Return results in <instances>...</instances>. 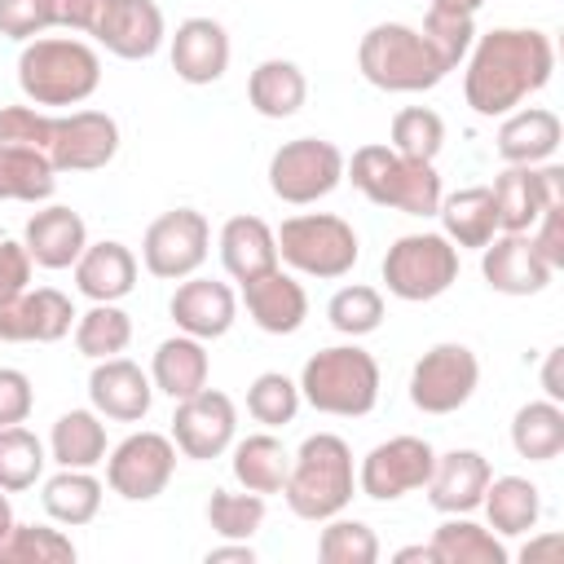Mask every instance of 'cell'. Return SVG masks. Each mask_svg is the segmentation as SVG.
<instances>
[{"label":"cell","mask_w":564,"mask_h":564,"mask_svg":"<svg viewBox=\"0 0 564 564\" xmlns=\"http://www.w3.org/2000/svg\"><path fill=\"white\" fill-rule=\"evenodd\" d=\"M48 31H84L123 62H145L167 40V22L154 0H0L4 40L26 44Z\"/></svg>","instance_id":"cell-1"},{"label":"cell","mask_w":564,"mask_h":564,"mask_svg":"<svg viewBox=\"0 0 564 564\" xmlns=\"http://www.w3.org/2000/svg\"><path fill=\"white\" fill-rule=\"evenodd\" d=\"M555 44L538 26H494L463 57V101L480 119H502L551 84Z\"/></svg>","instance_id":"cell-2"},{"label":"cell","mask_w":564,"mask_h":564,"mask_svg":"<svg viewBox=\"0 0 564 564\" xmlns=\"http://www.w3.org/2000/svg\"><path fill=\"white\" fill-rule=\"evenodd\" d=\"M18 88L40 110L84 106L101 88V53L75 35H35L18 53Z\"/></svg>","instance_id":"cell-3"},{"label":"cell","mask_w":564,"mask_h":564,"mask_svg":"<svg viewBox=\"0 0 564 564\" xmlns=\"http://www.w3.org/2000/svg\"><path fill=\"white\" fill-rule=\"evenodd\" d=\"M357 494V463L344 436L335 432H313L300 441V449L291 454V471L282 485V498L291 507V516L322 524L330 516H339Z\"/></svg>","instance_id":"cell-4"},{"label":"cell","mask_w":564,"mask_h":564,"mask_svg":"<svg viewBox=\"0 0 564 564\" xmlns=\"http://www.w3.org/2000/svg\"><path fill=\"white\" fill-rule=\"evenodd\" d=\"M344 181H352V189L375 207H392L405 216H436V203L445 194L436 163L405 159L383 141L357 145L352 159H344Z\"/></svg>","instance_id":"cell-5"},{"label":"cell","mask_w":564,"mask_h":564,"mask_svg":"<svg viewBox=\"0 0 564 564\" xmlns=\"http://www.w3.org/2000/svg\"><path fill=\"white\" fill-rule=\"evenodd\" d=\"M300 397L317 410V414H330V419H361L379 405V388H383V375H379V361L352 339V344H330V348H317L304 370H300Z\"/></svg>","instance_id":"cell-6"},{"label":"cell","mask_w":564,"mask_h":564,"mask_svg":"<svg viewBox=\"0 0 564 564\" xmlns=\"http://www.w3.org/2000/svg\"><path fill=\"white\" fill-rule=\"evenodd\" d=\"M357 70L379 93H427L449 75L410 22H375L357 40Z\"/></svg>","instance_id":"cell-7"},{"label":"cell","mask_w":564,"mask_h":564,"mask_svg":"<svg viewBox=\"0 0 564 564\" xmlns=\"http://www.w3.org/2000/svg\"><path fill=\"white\" fill-rule=\"evenodd\" d=\"M273 238H278V260L295 278L339 282L361 260L357 229L344 216H335V212H300V216H286L273 229Z\"/></svg>","instance_id":"cell-8"},{"label":"cell","mask_w":564,"mask_h":564,"mask_svg":"<svg viewBox=\"0 0 564 564\" xmlns=\"http://www.w3.org/2000/svg\"><path fill=\"white\" fill-rule=\"evenodd\" d=\"M458 282V247L445 234H401L383 251V286L405 304L441 300Z\"/></svg>","instance_id":"cell-9"},{"label":"cell","mask_w":564,"mask_h":564,"mask_svg":"<svg viewBox=\"0 0 564 564\" xmlns=\"http://www.w3.org/2000/svg\"><path fill=\"white\" fill-rule=\"evenodd\" d=\"M269 189L286 207H313L344 181V150L326 137H295L269 154Z\"/></svg>","instance_id":"cell-10"},{"label":"cell","mask_w":564,"mask_h":564,"mask_svg":"<svg viewBox=\"0 0 564 564\" xmlns=\"http://www.w3.org/2000/svg\"><path fill=\"white\" fill-rule=\"evenodd\" d=\"M212 251V225L198 207H172L154 216L141 234V264L159 282H181L203 269Z\"/></svg>","instance_id":"cell-11"},{"label":"cell","mask_w":564,"mask_h":564,"mask_svg":"<svg viewBox=\"0 0 564 564\" xmlns=\"http://www.w3.org/2000/svg\"><path fill=\"white\" fill-rule=\"evenodd\" d=\"M480 388V361L467 344H432L410 370V405L423 414H458Z\"/></svg>","instance_id":"cell-12"},{"label":"cell","mask_w":564,"mask_h":564,"mask_svg":"<svg viewBox=\"0 0 564 564\" xmlns=\"http://www.w3.org/2000/svg\"><path fill=\"white\" fill-rule=\"evenodd\" d=\"M176 476V445L163 432H128L115 449H106V485L123 502H154Z\"/></svg>","instance_id":"cell-13"},{"label":"cell","mask_w":564,"mask_h":564,"mask_svg":"<svg viewBox=\"0 0 564 564\" xmlns=\"http://www.w3.org/2000/svg\"><path fill=\"white\" fill-rule=\"evenodd\" d=\"M436 449L423 436H388L357 463V494L370 502H397L405 494H419L432 476Z\"/></svg>","instance_id":"cell-14"},{"label":"cell","mask_w":564,"mask_h":564,"mask_svg":"<svg viewBox=\"0 0 564 564\" xmlns=\"http://www.w3.org/2000/svg\"><path fill=\"white\" fill-rule=\"evenodd\" d=\"M494 207H498V234H529L546 207L564 203V167L555 163H507L494 185Z\"/></svg>","instance_id":"cell-15"},{"label":"cell","mask_w":564,"mask_h":564,"mask_svg":"<svg viewBox=\"0 0 564 564\" xmlns=\"http://www.w3.org/2000/svg\"><path fill=\"white\" fill-rule=\"evenodd\" d=\"M172 445L181 458H194V463H212L220 454H229V445L238 441V405L216 392V388H203L185 401H176L172 410Z\"/></svg>","instance_id":"cell-16"},{"label":"cell","mask_w":564,"mask_h":564,"mask_svg":"<svg viewBox=\"0 0 564 564\" xmlns=\"http://www.w3.org/2000/svg\"><path fill=\"white\" fill-rule=\"evenodd\" d=\"M119 123L106 110H66L48 128V163L57 172H101L119 154Z\"/></svg>","instance_id":"cell-17"},{"label":"cell","mask_w":564,"mask_h":564,"mask_svg":"<svg viewBox=\"0 0 564 564\" xmlns=\"http://www.w3.org/2000/svg\"><path fill=\"white\" fill-rule=\"evenodd\" d=\"M75 304L57 286H22L0 295V344H57L75 326Z\"/></svg>","instance_id":"cell-18"},{"label":"cell","mask_w":564,"mask_h":564,"mask_svg":"<svg viewBox=\"0 0 564 564\" xmlns=\"http://www.w3.org/2000/svg\"><path fill=\"white\" fill-rule=\"evenodd\" d=\"M167 57H172V70H176L181 84L207 88V84L225 79L234 44H229L225 22H216V18H185L167 35Z\"/></svg>","instance_id":"cell-19"},{"label":"cell","mask_w":564,"mask_h":564,"mask_svg":"<svg viewBox=\"0 0 564 564\" xmlns=\"http://www.w3.org/2000/svg\"><path fill=\"white\" fill-rule=\"evenodd\" d=\"M88 401L110 423H141L154 405L150 370H141L132 357H101L88 370Z\"/></svg>","instance_id":"cell-20"},{"label":"cell","mask_w":564,"mask_h":564,"mask_svg":"<svg viewBox=\"0 0 564 564\" xmlns=\"http://www.w3.org/2000/svg\"><path fill=\"white\" fill-rule=\"evenodd\" d=\"M480 273L485 286L498 295H542L555 278V269L538 256L529 234H494L480 247Z\"/></svg>","instance_id":"cell-21"},{"label":"cell","mask_w":564,"mask_h":564,"mask_svg":"<svg viewBox=\"0 0 564 564\" xmlns=\"http://www.w3.org/2000/svg\"><path fill=\"white\" fill-rule=\"evenodd\" d=\"M167 313L176 322V330L194 335V339H220L229 335V326L238 322V295L229 282H216V278H181L172 300H167Z\"/></svg>","instance_id":"cell-22"},{"label":"cell","mask_w":564,"mask_h":564,"mask_svg":"<svg viewBox=\"0 0 564 564\" xmlns=\"http://www.w3.org/2000/svg\"><path fill=\"white\" fill-rule=\"evenodd\" d=\"M489 476H494V467L480 449H445V454H436L423 494H427L432 511H441V516H471L485 498Z\"/></svg>","instance_id":"cell-23"},{"label":"cell","mask_w":564,"mask_h":564,"mask_svg":"<svg viewBox=\"0 0 564 564\" xmlns=\"http://www.w3.org/2000/svg\"><path fill=\"white\" fill-rule=\"evenodd\" d=\"M242 304L247 317L264 330V335H295L308 317V295L300 286V278L291 269H269L251 282H242Z\"/></svg>","instance_id":"cell-24"},{"label":"cell","mask_w":564,"mask_h":564,"mask_svg":"<svg viewBox=\"0 0 564 564\" xmlns=\"http://www.w3.org/2000/svg\"><path fill=\"white\" fill-rule=\"evenodd\" d=\"M70 273H75V291L84 300H93V304H119L123 295H132L141 264H137V256H132L128 242L101 238V242H88L84 247V256L70 264Z\"/></svg>","instance_id":"cell-25"},{"label":"cell","mask_w":564,"mask_h":564,"mask_svg":"<svg viewBox=\"0 0 564 564\" xmlns=\"http://www.w3.org/2000/svg\"><path fill=\"white\" fill-rule=\"evenodd\" d=\"M22 247H26V256H31L35 269H53V273H57V269H70V264L84 256V247H88V225H84L79 212L62 207V203H48V207H40V212L26 220Z\"/></svg>","instance_id":"cell-26"},{"label":"cell","mask_w":564,"mask_h":564,"mask_svg":"<svg viewBox=\"0 0 564 564\" xmlns=\"http://www.w3.org/2000/svg\"><path fill=\"white\" fill-rule=\"evenodd\" d=\"M564 141V123L551 106H516L511 115H502L498 123V137H494V150L502 163H551V154L560 150Z\"/></svg>","instance_id":"cell-27"},{"label":"cell","mask_w":564,"mask_h":564,"mask_svg":"<svg viewBox=\"0 0 564 564\" xmlns=\"http://www.w3.org/2000/svg\"><path fill=\"white\" fill-rule=\"evenodd\" d=\"M207 379H212V352L203 339H194L185 330L167 335L150 357V383H154V392H163L172 401L203 392Z\"/></svg>","instance_id":"cell-28"},{"label":"cell","mask_w":564,"mask_h":564,"mask_svg":"<svg viewBox=\"0 0 564 564\" xmlns=\"http://www.w3.org/2000/svg\"><path fill=\"white\" fill-rule=\"evenodd\" d=\"M216 247H220V264L234 282H251V278L282 264L278 260V238H273L269 220H260V216H229L220 225Z\"/></svg>","instance_id":"cell-29"},{"label":"cell","mask_w":564,"mask_h":564,"mask_svg":"<svg viewBox=\"0 0 564 564\" xmlns=\"http://www.w3.org/2000/svg\"><path fill=\"white\" fill-rule=\"evenodd\" d=\"M247 101L260 119H291L308 101V79L291 57H264L247 75Z\"/></svg>","instance_id":"cell-30"},{"label":"cell","mask_w":564,"mask_h":564,"mask_svg":"<svg viewBox=\"0 0 564 564\" xmlns=\"http://www.w3.org/2000/svg\"><path fill=\"white\" fill-rule=\"evenodd\" d=\"M436 216H441V234L463 251H480L494 234H498V207H494V194L489 185H467V189H454V194H441L436 203Z\"/></svg>","instance_id":"cell-31"},{"label":"cell","mask_w":564,"mask_h":564,"mask_svg":"<svg viewBox=\"0 0 564 564\" xmlns=\"http://www.w3.org/2000/svg\"><path fill=\"white\" fill-rule=\"evenodd\" d=\"M480 507L498 538H520L533 533L542 520V489L529 476H489Z\"/></svg>","instance_id":"cell-32"},{"label":"cell","mask_w":564,"mask_h":564,"mask_svg":"<svg viewBox=\"0 0 564 564\" xmlns=\"http://www.w3.org/2000/svg\"><path fill=\"white\" fill-rule=\"evenodd\" d=\"M229 471L251 494H282L291 471V449L273 432H251L229 445Z\"/></svg>","instance_id":"cell-33"},{"label":"cell","mask_w":564,"mask_h":564,"mask_svg":"<svg viewBox=\"0 0 564 564\" xmlns=\"http://www.w3.org/2000/svg\"><path fill=\"white\" fill-rule=\"evenodd\" d=\"M101 480L88 471V467H62L57 476L44 480L40 489V502H44V516L62 529H79V524H93L97 511H101Z\"/></svg>","instance_id":"cell-34"},{"label":"cell","mask_w":564,"mask_h":564,"mask_svg":"<svg viewBox=\"0 0 564 564\" xmlns=\"http://www.w3.org/2000/svg\"><path fill=\"white\" fill-rule=\"evenodd\" d=\"M432 555L436 564H507L511 560L507 542L489 524H476L471 516H445L432 533Z\"/></svg>","instance_id":"cell-35"},{"label":"cell","mask_w":564,"mask_h":564,"mask_svg":"<svg viewBox=\"0 0 564 564\" xmlns=\"http://www.w3.org/2000/svg\"><path fill=\"white\" fill-rule=\"evenodd\" d=\"M48 463L88 467V471L97 463H106V423H101V414L93 405L57 414V423L48 427Z\"/></svg>","instance_id":"cell-36"},{"label":"cell","mask_w":564,"mask_h":564,"mask_svg":"<svg viewBox=\"0 0 564 564\" xmlns=\"http://www.w3.org/2000/svg\"><path fill=\"white\" fill-rule=\"evenodd\" d=\"M57 189V167L44 150L31 145H0V203H48Z\"/></svg>","instance_id":"cell-37"},{"label":"cell","mask_w":564,"mask_h":564,"mask_svg":"<svg viewBox=\"0 0 564 564\" xmlns=\"http://www.w3.org/2000/svg\"><path fill=\"white\" fill-rule=\"evenodd\" d=\"M511 449L529 463H551L564 454V405L542 397V401H524L511 414Z\"/></svg>","instance_id":"cell-38"},{"label":"cell","mask_w":564,"mask_h":564,"mask_svg":"<svg viewBox=\"0 0 564 564\" xmlns=\"http://www.w3.org/2000/svg\"><path fill=\"white\" fill-rule=\"evenodd\" d=\"M70 335H75L79 357H88V361L119 357V352H128V344H132V317H128L119 304H93L88 313L75 317Z\"/></svg>","instance_id":"cell-39"},{"label":"cell","mask_w":564,"mask_h":564,"mask_svg":"<svg viewBox=\"0 0 564 564\" xmlns=\"http://www.w3.org/2000/svg\"><path fill=\"white\" fill-rule=\"evenodd\" d=\"M44 463H48V445L31 427H22V423L0 427V489H9V494L31 489L44 476Z\"/></svg>","instance_id":"cell-40"},{"label":"cell","mask_w":564,"mask_h":564,"mask_svg":"<svg viewBox=\"0 0 564 564\" xmlns=\"http://www.w3.org/2000/svg\"><path fill=\"white\" fill-rule=\"evenodd\" d=\"M75 542L53 524H18L0 538V564H75Z\"/></svg>","instance_id":"cell-41"},{"label":"cell","mask_w":564,"mask_h":564,"mask_svg":"<svg viewBox=\"0 0 564 564\" xmlns=\"http://www.w3.org/2000/svg\"><path fill=\"white\" fill-rule=\"evenodd\" d=\"M317 560L322 564H375L379 560V538L366 520H352V516L339 511V516L322 520Z\"/></svg>","instance_id":"cell-42"},{"label":"cell","mask_w":564,"mask_h":564,"mask_svg":"<svg viewBox=\"0 0 564 564\" xmlns=\"http://www.w3.org/2000/svg\"><path fill=\"white\" fill-rule=\"evenodd\" d=\"M326 317L348 339L375 335L383 326V291L379 286H366V282H348V286H339L326 300Z\"/></svg>","instance_id":"cell-43"},{"label":"cell","mask_w":564,"mask_h":564,"mask_svg":"<svg viewBox=\"0 0 564 564\" xmlns=\"http://www.w3.org/2000/svg\"><path fill=\"white\" fill-rule=\"evenodd\" d=\"M388 145L405 159H423V163H436L441 145H445V119L432 110V106H405L392 115V128H388Z\"/></svg>","instance_id":"cell-44"},{"label":"cell","mask_w":564,"mask_h":564,"mask_svg":"<svg viewBox=\"0 0 564 564\" xmlns=\"http://www.w3.org/2000/svg\"><path fill=\"white\" fill-rule=\"evenodd\" d=\"M300 405H304L300 383H295L291 375H282V370H264V375H256L251 388H247V414H251L256 423H264L269 432L295 423Z\"/></svg>","instance_id":"cell-45"},{"label":"cell","mask_w":564,"mask_h":564,"mask_svg":"<svg viewBox=\"0 0 564 564\" xmlns=\"http://www.w3.org/2000/svg\"><path fill=\"white\" fill-rule=\"evenodd\" d=\"M207 524L216 529V538H242L251 542L264 524V494H234V489H212L207 498Z\"/></svg>","instance_id":"cell-46"},{"label":"cell","mask_w":564,"mask_h":564,"mask_svg":"<svg viewBox=\"0 0 564 564\" xmlns=\"http://www.w3.org/2000/svg\"><path fill=\"white\" fill-rule=\"evenodd\" d=\"M423 40L432 44V53L441 57L445 70H458L471 40H476V13H454V9H436L427 4V18H423Z\"/></svg>","instance_id":"cell-47"},{"label":"cell","mask_w":564,"mask_h":564,"mask_svg":"<svg viewBox=\"0 0 564 564\" xmlns=\"http://www.w3.org/2000/svg\"><path fill=\"white\" fill-rule=\"evenodd\" d=\"M48 128H53V110L40 106H0V145H31V150H48Z\"/></svg>","instance_id":"cell-48"},{"label":"cell","mask_w":564,"mask_h":564,"mask_svg":"<svg viewBox=\"0 0 564 564\" xmlns=\"http://www.w3.org/2000/svg\"><path fill=\"white\" fill-rule=\"evenodd\" d=\"M31 410H35V388H31L26 370L0 366V427L4 423H26Z\"/></svg>","instance_id":"cell-49"},{"label":"cell","mask_w":564,"mask_h":564,"mask_svg":"<svg viewBox=\"0 0 564 564\" xmlns=\"http://www.w3.org/2000/svg\"><path fill=\"white\" fill-rule=\"evenodd\" d=\"M529 238H533L538 256L560 273V269H564V203H560V207H546V212L538 216V225L529 229Z\"/></svg>","instance_id":"cell-50"},{"label":"cell","mask_w":564,"mask_h":564,"mask_svg":"<svg viewBox=\"0 0 564 564\" xmlns=\"http://www.w3.org/2000/svg\"><path fill=\"white\" fill-rule=\"evenodd\" d=\"M31 256H26V247L22 242H13V238H0V295H13V291H22V286H31Z\"/></svg>","instance_id":"cell-51"},{"label":"cell","mask_w":564,"mask_h":564,"mask_svg":"<svg viewBox=\"0 0 564 564\" xmlns=\"http://www.w3.org/2000/svg\"><path fill=\"white\" fill-rule=\"evenodd\" d=\"M560 366H564V348H551V352H546V361H542V392H546L551 401H564Z\"/></svg>","instance_id":"cell-52"},{"label":"cell","mask_w":564,"mask_h":564,"mask_svg":"<svg viewBox=\"0 0 564 564\" xmlns=\"http://www.w3.org/2000/svg\"><path fill=\"white\" fill-rule=\"evenodd\" d=\"M225 560H238V564H251L256 560V546L242 542V538H225L220 546L207 551V564H225Z\"/></svg>","instance_id":"cell-53"},{"label":"cell","mask_w":564,"mask_h":564,"mask_svg":"<svg viewBox=\"0 0 564 564\" xmlns=\"http://www.w3.org/2000/svg\"><path fill=\"white\" fill-rule=\"evenodd\" d=\"M560 551H564V538H560V533H542L538 542H529V546L520 551V560H524V564H542V560H560Z\"/></svg>","instance_id":"cell-54"},{"label":"cell","mask_w":564,"mask_h":564,"mask_svg":"<svg viewBox=\"0 0 564 564\" xmlns=\"http://www.w3.org/2000/svg\"><path fill=\"white\" fill-rule=\"evenodd\" d=\"M392 560H397V564H414V560H423V564H436V555H432V542H414V546H401Z\"/></svg>","instance_id":"cell-55"},{"label":"cell","mask_w":564,"mask_h":564,"mask_svg":"<svg viewBox=\"0 0 564 564\" xmlns=\"http://www.w3.org/2000/svg\"><path fill=\"white\" fill-rule=\"evenodd\" d=\"M13 520H18V516H13V502H9V489H0V538H4L9 529H13Z\"/></svg>","instance_id":"cell-56"},{"label":"cell","mask_w":564,"mask_h":564,"mask_svg":"<svg viewBox=\"0 0 564 564\" xmlns=\"http://www.w3.org/2000/svg\"><path fill=\"white\" fill-rule=\"evenodd\" d=\"M436 9H454V13H476L485 0H432Z\"/></svg>","instance_id":"cell-57"}]
</instances>
